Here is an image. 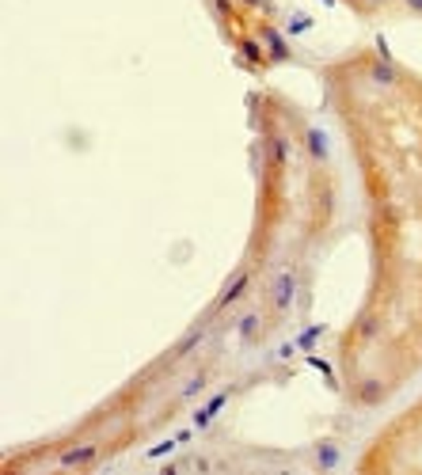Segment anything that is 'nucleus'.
Listing matches in <instances>:
<instances>
[{"label":"nucleus","instance_id":"nucleus-11","mask_svg":"<svg viewBox=\"0 0 422 475\" xmlns=\"http://www.w3.org/2000/svg\"><path fill=\"white\" fill-rule=\"evenodd\" d=\"M255 327H259V316H247V319H243V327H240V335H243V339H251Z\"/></svg>","mask_w":422,"mask_h":475},{"label":"nucleus","instance_id":"nucleus-4","mask_svg":"<svg viewBox=\"0 0 422 475\" xmlns=\"http://www.w3.org/2000/svg\"><path fill=\"white\" fill-rule=\"evenodd\" d=\"M225 399H229V396L221 392V396H213V399H209V403L202 407V410H194V426H209V422H213V415L225 407Z\"/></svg>","mask_w":422,"mask_h":475},{"label":"nucleus","instance_id":"nucleus-10","mask_svg":"<svg viewBox=\"0 0 422 475\" xmlns=\"http://www.w3.org/2000/svg\"><path fill=\"white\" fill-rule=\"evenodd\" d=\"M358 331H362V339H373V335H377V331H380V324H377V319H373V316H365V319H362V327H358Z\"/></svg>","mask_w":422,"mask_h":475},{"label":"nucleus","instance_id":"nucleus-12","mask_svg":"<svg viewBox=\"0 0 422 475\" xmlns=\"http://www.w3.org/2000/svg\"><path fill=\"white\" fill-rule=\"evenodd\" d=\"M202 384H206V376H194V381L183 388V396H194V392H202Z\"/></svg>","mask_w":422,"mask_h":475},{"label":"nucleus","instance_id":"nucleus-2","mask_svg":"<svg viewBox=\"0 0 422 475\" xmlns=\"http://www.w3.org/2000/svg\"><path fill=\"white\" fill-rule=\"evenodd\" d=\"M243 289H247V270H240L236 278H232L229 285H225V293L217 297V308H229L232 301H240V297H243Z\"/></svg>","mask_w":422,"mask_h":475},{"label":"nucleus","instance_id":"nucleus-6","mask_svg":"<svg viewBox=\"0 0 422 475\" xmlns=\"http://www.w3.org/2000/svg\"><path fill=\"white\" fill-rule=\"evenodd\" d=\"M198 342H202V331H190V335H186V339H183L179 346H175V358H186V353H190Z\"/></svg>","mask_w":422,"mask_h":475},{"label":"nucleus","instance_id":"nucleus-14","mask_svg":"<svg viewBox=\"0 0 422 475\" xmlns=\"http://www.w3.org/2000/svg\"><path fill=\"white\" fill-rule=\"evenodd\" d=\"M327 4H331V0H327Z\"/></svg>","mask_w":422,"mask_h":475},{"label":"nucleus","instance_id":"nucleus-5","mask_svg":"<svg viewBox=\"0 0 422 475\" xmlns=\"http://www.w3.org/2000/svg\"><path fill=\"white\" fill-rule=\"evenodd\" d=\"M369 76L377 80V84H392V80H396V72H392V65H384V61H377V65L369 69Z\"/></svg>","mask_w":422,"mask_h":475},{"label":"nucleus","instance_id":"nucleus-8","mask_svg":"<svg viewBox=\"0 0 422 475\" xmlns=\"http://www.w3.org/2000/svg\"><path fill=\"white\" fill-rule=\"evenodd\" d=\"M380 392H384V388H380V381H365V388H362V403H377Z\"/></svg>","mask_w":422,"mask_h":475},{"label":"nucleus","instance_id":"nucleus-7","mask_svg":"<svg viewBox=\"0 0 422 475\" xmlns=\"http://www.w3.org/2000/svg\"><path fill=\"white\" fill-rule=\"evenodd\" d=\"M316 460H320V468H331V464L339 460V449H335V445H320V453H316Z\"/></svg>","mask_w":422,"mask_h":475},{"label":"nucleus","instance_id":"nucleus-1","mask_svg":"<svg viewBox=\"0 0 422 475\" xmlns=\"http://www.w3.org/2000/svg\"><path fill=\"white\" fill-rule=\"evenodd\" d=\"M95 456H99L95 445H72V449H61L58 464L61 468H88V464H95Z\"/></svg>","mask_w":422,"mask_h":475},{"label":"nucleus","instance_id":"nucleus-9","mask_svg":"<svg viewBox=\"0 0 422 475\" xmlns=\"http://www.w3.org/2000/svg\"><path fill=\"white\" fill-rule=\"evenodd\" d=\"M266 42H270V53H274V58H286V42H282V38H278V31H270V27H266Z\"/></svg>","mask_w":422,"mask_h":475},{"label":"nucleus","instance_id":"nucleus-13","mask_svg":"<svg viewBox=\"0 0 422 475\" xmlns=\"http://www.w3.org/2000/svg\"><path fill=\"white\" fill-rule=\"evenodd\" d=\"M247 4H263V0H247Z\"/></svg>","mask_w":422,"mask_h":475},{"label":"nucleus","instance_id":"nucleus-3","mask_svg":"<svg viewBox=\"0 0 422 475\" xmlns=\"http://www.w3.org/2000/svg\"><path fill=\"white\" fill-rule=\"evenodd\" d=\"M293 289H297L293 274H282V278L274 281V308H289V301H293Z\"/></svg>","mask_w":422,"mask_h":475}]
</instances>
